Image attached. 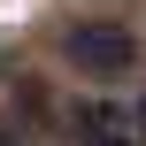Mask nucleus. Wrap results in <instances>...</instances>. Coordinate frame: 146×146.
Listing matches in <instances>:
<instances>
[{
	"instance_id": "nucleus-3",
	"label": "nucleus",
	"mask_w": 146,
	"mask_h": 146,
	"mask_svg": "<svg viewBox=\"0 0 146 146\" xmlns=\"http://www.w3.org/2000/svg\"><path fill=\"white\" fill-rule=\"evenodd\" d=\"M139 131H146V108H139Z\"/></svg>"
},
{
	"instance_id": "nucleus-2",
	"label": "nucleus",
	"mask_w": 146,
	"mask_h": 146,
	"mask_svg": "<svg viewBox=\"0 0 146 146\" xmlns=\"http://www.w3.org/2000/svg\"><path fill=\"white\" fill-rule=\"evenodd\" d=\"M77 146H146L139 108H108V100L77 108Z\"/></svg>"
},
{
	"instance_id": "nucleus-1",
	"label": "nucleus",
	"mask_w": 146,
	"mask_h": 146,
	"mask_svg": "<svg viewBox=\"0 0 146 146\" xmlns=\"http://www.w3.org/2000/svg\"><path fill=\"white\" fill-rule=\"evenodd\" d=\"M62 54H69L85 77H131V69H139V38H131L123 23H77V31L62 38Z\"/></svg>"
}]
</instances>
